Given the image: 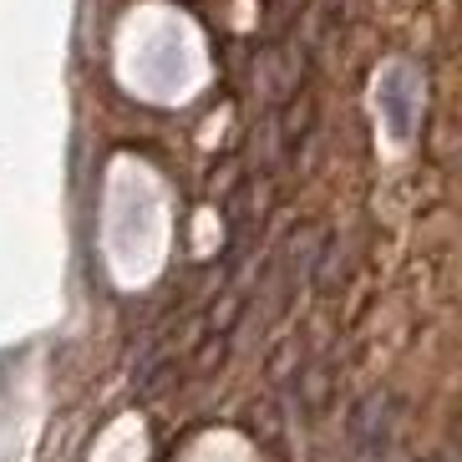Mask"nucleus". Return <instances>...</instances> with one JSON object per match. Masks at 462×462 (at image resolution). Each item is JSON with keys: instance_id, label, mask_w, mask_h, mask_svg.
<instances>
[{"instance_id": "nucleus-1", "label": "nucleus", "mask_w": 462, "mask_h": 462, "mask_svg": "<svg viewBox=\"0 0 462 462\" xmlns=\"http://www.w3.org/2000/svg\"><path fill=\"white\" fill-rule=\"evenodd\" d=\"M381 97V112H386V123H392L396 137L411 133V112H417V77H411V67H392L386 77H381L376 87Z\"/></svg>"}]
</instances>
